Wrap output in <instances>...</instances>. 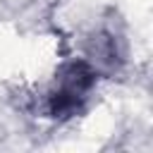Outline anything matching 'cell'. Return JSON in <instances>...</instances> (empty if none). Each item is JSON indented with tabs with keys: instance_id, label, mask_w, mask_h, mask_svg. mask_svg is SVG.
<instances>
[{
	"instance_id": "cell-1",
	"label": "cell",
	"mask_w": 153,
	"mask_h": 153,
	"mask_svg": "<svg viewBox=\"0 0 153 153\" xmlns=\"http://www.w3.org/2000/svg\"><path fill=\"white\" fill-rule=\"evenodd\" d=\"M91 84H93V69L88 65H84V62L67 65L62 76H60L57 91L50 96V112L55 117L72 115L81 105L84 93L91 88Z\"/></svg>"
}]
</instances>
